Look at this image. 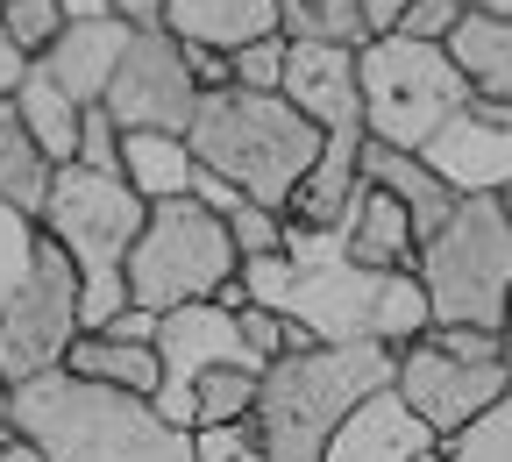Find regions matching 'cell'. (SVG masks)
I'll use <instances>...</instances> for the list:
<instances>
[{
	"label": "cell",
	"mask_w": 512,
	"mask_h": 462,
	"mask_svg": "<svg viewBox=\"0 0 512 462\" xmlns=\"http://www.w3.org/2000/svg\"><path fill=\"white\" fill-rule=\"evenodd\" d=\"M192 462H271L264 434H256V413L228 420V427H192Z\"/></svg>",
	"instance_id": "4dcf8cb0"
},
{
	"label": "cell",
	"mask_w": 512,
	"mask_h": 462,
	"mask_svg": "<svg viewBox=\"0 0 512 462\" xmlns=\"http://www.w3.org/2000/svg\"><path fill=\"white\" fill-rule=\"evenodd\" d=\"M15 114H22V128H29V143L50 157V164H72L79 157V121H86V107H72L36 64H29V79L15 86Z\"/></svg>",
	"instance_id": "d4e9b609"
},
{
	"label": "cell",
	"mask_w": 512,
	"mask_h": 462,
	"mask_svg": "<svg viewBox=\"0 0 512 462\" xmlns=\"http://www.w3.org/2000/svg\"><path fill=\"white\" fill-rule=\"evenodd\" d=\"M185 64H192V86H200V93L235 86V72H228V50H192V43H185Z\"/></svg>",
	"instance_id": "d590c367"
},
{
	"label": "cell",
	"mask_w": 512,
	"mask_h": 462,
	"mask_svg": "<svg viewBox=\"0 0 512 462\" xmlns=\"http://www.w3.org/2000/svg\"><path fill=\"white\" fill-rule=\"evenodd\" d=\"M320 136L335 128H363V79H356V50L342 43H292L285 50V86H278Z\"/></svg>",
	"instance_id": "5bb4252c"
},
{
	"label": "cell",
	"mask_w": 512,
	"mask_h": 462,
	"mask_svg": "<svg viewBox=\"0 0 512 462\" xmlns=\"http://www.w3.org/2000/svg\"><path fill=\"white\" fill-rule=\"evenodd\" d=\"M128 29L121 15H100V22H64V36L36 57V72L72 100V107H100L107 100V86H114V64H121V50H128Z\"/></svg>",
	"instance_id": "9a60e30c"
},
{
	"label": "cell",
	"mask_w": 512,
	"mask_h": 462,
	"mask_svg": "<svg viewBox=\"0 0 512 462\" xmlns=\"http://www.w3.org/2000/svg\"><path fill=\"white\" fill-rule=\"evenodd\" d=\"M242 292L249 306H271L292 327H306L313 342H377V349H406L427 335V292L413 271H363L349 263L335 228H292L278 256L242 263Z\"/></svg>",
	"instance_id": "6da1fadb"
},
{
	"label": "cell",
	"mask_w": 512,
	"mask_h": 462,
	"mask_svg": "<svg viewBox=\"0 0 512 462\" xmlns=\"http://www.w3.org/2000/svg\"><path fill=\"white\" fill-rule=\"evenodd\" d=\"M285 43H342L356 50L370 36V0H278Z\"/></svg>",
	"instance_id": "484cf974"
},
{
	"label": "cell",
	"mask_w": 512,
	"mask_h": 462,
	"mask_svg": "<svg viewBox=\"0 0 512 462\" xmlns=\"http://www.w3.org/2000/svg\"><path fill=\"white\" fill-rule=\"evenodd\" d=\"M498 207H505V221H512V185H505V192H498Z\"/></svg>",
	"instance_id": "7dc6e473"
},
{
	"label": "cell",
	"mask_w": 512,
	"mask_h": 462,
	"mask_svg": "<svg viewBox=\"0 0 512 462\" xmlns=\"http://www.w3.org/2000/svg\"><path fill=\"white\" fill-rule=\"evenodd\" d=\"M470 15H491V22H512V0H463Z\"/></svg>",
	"instance_id": "7bdbcfd3"
},
{
	"label": "cell",
	"mask_w": 512,
	"mask_h": 462,
	"mask_svg": "<svg viewBox=\"0 0 512 462\" xmlns=\"http://www.w3.org/2000/svg\"><path fill=\"white\" fill-rule=\"evenodd\" d=\"M448 462H512V384L498 391V406H484L456 441H441Z\"/></svg>",
	"instance_id": "83f0119b"
},
{
	"label": "cell",
	"mask_w": 512,
	"mask_h": 462,
	"mask_svg": "<svg viewBox=\"0 0 512 462\" xmlns=\"http://www.w3.org/2000/svg\"><path fill=\"white\" fill-rule=\"evenodd\" d=\"M50 157L29 143V128L15 114V100H0V207H15V214H43V192H50Z\"/></svg>",
	"instance_id": "cb8c5ba5"
},
{
	"label": "cell",
	"mask_w": 512,
	"mask_h": 462,
	"mask_svg": "<svg viewBox=\"0 0 512 462\" xmlns=\"http://www.w3.org/2000/svg\"><path fill=\"white\" fill-rule=\"evenodd\" d=\"M363 178L377 185V192H392V200L413 214V235L427 242L448 214H456V192H448L434 171H427V157H413V150H392V143H363Z\"/></svg>",
	"instance_id": "ffe728a7"
},
{
	"label": "cell",
	"mask_w": 512,
	"mask_h": 462,
	"mask_svg": "<svg viewBox=\"0 0 512 462\" xmlns=\"http://www.w3.org/2000/svg\"><path fill=\"white\" fill-rule=\"evenodd\" d=\"M86 335V313H79V271L43 228H36V263L29 278L15 285V299L0 306V384H29L64 370L72 342Z\"/></svg>",
	"instance_id": "30bf717a"
},
{
	"label": "cell",
	"mask_w": 512,
	"mask_h": 462,
	"mask_svg": "<svg viewBox=\"0 0 512 462\" xmlns=\"http://www.w3.org/2000/svg\"><path fill=\"white\" fill-rule=\"evenodd\" d=\"M413 278L427 292V320L434 327H484L498 335L505 306H512V221L498 200H456L427 242Z\"/></svg>",
	"instance_id": "8992f818"
},
{
	"label": "cell",
	"mask_w": 512,
	"mask_h": 462,
	"mask_svg": "<svg viewBox=\"0 0 512 462\" xmlns=\"http://www.w3.org/2000/svg\"><path fill=\"white\" fill-rule=\"evenodd\" d=\"M456 22H463V0H406L399 22H392V36H413V43H441L448 50Z\"/></svg>",
	"instance_id": "836d02e7"
},
{
	"label": "cell",
	"mask_w": 512,
	"mask_h": 462,
	"mask_svg": "<svg viewBox=\"0 0 512 462\" xmlns=\"http://www.w3.org/2000/svg\"><path fill=\"white\" fill-rule=\"evenodd\" d=\"M0 462H43V455H36V448H29V441L8 427V441H0Z\"/></svg>",
	"instance_id": "b9f144b4"
},
{
	"label": "cell",
	"mask_w": 512,
	"mask_h": 462,
	"mask_svg": "<svg viewBox=\"0 0 512 462\" xmlns=\"http://www.w3.org/2000/svg\"><path fill=\"white\" fill-rule=\"evenodd\" d=\"M356 79H363V136L413 157L477 100L441 43H413L392 29L356 43Z\"/></svg>",
	"instance_id": "52a82bcc"
},
{
	"label": "cell",
	"mask_w": 512,
	"mask_h": 462,
	"mask_svg": "<svg viewBox=\"0 0 512 462\" xmlns=\"http://www.w3.org/2000/svg\"><path fill=\"white\" fill-rule=\"evenodd\" d=\"M8 406H15V391L0 384V441H8Z\"/></svg>",
	"instance_id": "ee69618b"
},
{
	"label": "cell",
	"mask_w": 512,
	"mask_h": 462,
	"mask_svg": "<svg viewBox=\"0 0 512 462\" xmlns=\"http://www.w3.org/2000/svg\"><path fill=\"white\" fill-rule=\"evenodd\" d=\"M505 384H512L505 342L484 327H427L392 356V391L434 427V441H456L484 406H498Z\"/></svg>",
	"instance_id": "9c48e42d"
},
{
	"label": "cell",
	"mask_w": 512,
	"mask_h": 462,
	"mask_svg": "<svg viewBox=\"0 0 512 462\" xmlns=\"http://www.w3.org/2000/svg\"><path fill=\"white\" fill-rule=\"evenodd\" d=\"M64 8V22H100V15H114V0H57Z\"/></svg>",
	"instance_id": "ab89813d"
},
{
	"label": "cell",
	"mask_w": 512,
	"mask_h": 462,
	"mask_svg": "<svg viewBox=\"0 0 512 462\" xmlns=\"http://www.w3.org/2000/svg\"><path fill=\"white\" fill-rule=\"evenodd\" d=\"M448 64L463 72V86L477 100L512 107V22H491V15H470L463 8L456 36H448Z\"/></svg>",
	"instance_id": "603a6c76"
},
{
	"label": "cell",
	"mask_w": 512,
	"mask_h": 462,
	"mask_svg": "<svg viewBox=\"0 0 512 462\" xmlns=\"http://www.w3.org/2000/svg\"><path fill=\"white\" fill-rule=\"evenodd\" d=\"M392 391V349L377 342H313L285 349L256 377V434L271 462H320L342 420L370 399Z\"/></svg>",
	"instance_id": "3957f363"
},
{
	"label": "cell",
	"mask_w": 512,
	"mask_h": 462,
	"mask_svg": "<svg viewBox=\"0 0 512 462\" xmlns=\"http://www.w3.org/2000/svg\"><path fill=\"white\" fill-rule=\"evenodd\" d=\"M121 178L136 185V200H143V207L192 200L200 157H192V143H185V136H150V128H121Z\"/></svg>",
	"instance_id": "7402d4cb"
},
{
	"label": "cell",
	"mask_w": 512,
	"mask_h": 462,
	"mask_svg": "<svg viewBox=\"0 0 512 462\" xmlns=\"http://www.w3.org/2000/svg\"><path fill=\"white\" fill-rule=\"evenodd\" d=\"M242 278V256H235V235L214 207L200 200H164L150 207L136 249H128V306H150L157 320L178 313V306H200L214 299L221 285Z\"/></svg>",
	"instance_id": "ba28073f"
},
{
	"label": "cell",
	"mask_w": 512,
	"mask_h": 462,
	"mask_svg": "<svg viewBox=\"0 0 512 462\" xmlns=\"http://www.w3.org/2000/svg\"><path fill=\"white\" fill-rule=\"evenodd\" d=\"M157 363H164L157 413H164L171 427H185V420H192V384H200L214 363H249V349H242V335H235V313L214 306V299H200V306H178V313L157 320ZM249 370H256V363H249ZM185 434H192V427H185Z\"/></svg>",
	"instance_id": "7c38bea8"
},
{
	"label": "cell",
	"mask_w": 512,
	"mask_h": 462,
	"mask_svg": "<svg viewBox=\"0 0 512 462\" xmlns=\"http://www.w3.org/2000/svg\"><path fill=\"white\" fill-rule=\"evenodd\" d=\"M420 462H448V448H441V441H434V448H427V455H420Z\"/></svg>",
	"instance_id": "bcb514c9"
},
{
	"label": "cell",
	"mask_w": 512,
	"mask_h": 462,
	"mask_svg": "<svg viewBox=\"0 0 512 462\" xmlns=\"http://www.w3.org/2000/svg\"><path fill=\"white\" fill-rule=\"evenodd\" d=\"M64 370L86 377V384H107V391H128V399H157L164 391V363H157V342H121L107 327H86L64 356Z\"/></svg>",
	"instance_id": "44dd1931"
},
{
	"label": "cell",
	"mask_w": 512,
	"mask_h": 462,
	"mask_svg": "<svg viewBox=\"0 0 512 462\" xmlns=\"http://www.w3.org/2000/svg\"><path fill=\"white\" fill-rule=\"evenodd\" d=\"M143 221H150V207L136 200L128 178H107V171H86V164H57L50 171L36 228L72 256L86 327H107L128 306V249H136Z\"/></svg>",
	"instance_id": "5b68a950"
},
{
	"label": "cell",
	"mask_w": 512,
	"mask_h": 462,
	"mask_svg": "<svg viewBox=\"0 0 512 462\" xmlns=\"http://www.w3.org/2000/svg\"><path fill=\"white\" fill-rule=\"evenodd\" d=\"M399 8H406V0H370V36L392 29V22H399Z\"/></svg>",
	"instance_id": "60d3db41"
},
{
	"label": "cell",
	"mask_w": 512,
	"mask_h": 462,
	"mask_svg": "<svg viewBox=\"0 0 512 462\" xmlns=\"http://www.w3.org/2000/svg\"><path fill=\"white\" fill-rule=\"evenodd\" d=\"M285 36H256V43H242L235 57H228V72H235V86L242 93H278L285 86Z\"/></svg>",
	"instance_id": "1f68e13d"
},
{
	"label": "cell",
	"mask_w": 512,
	"mask_h": 462,
	"mask_svg": "<svg viewBox=\"0 0 512 462\" xmlns=\"http://www.w3.org/2000/svg\"><path fill=\"white\" fill-rule=\"evenodd\" d=\"M8 427L43 462H192V434L157 413V399L86 384L72 370H50L15 384Z\"/></svg>",
	"instance_id": "7a4b0ae2"
},
{
	"label": "cell",
	"mask_w": 512,
	"mask_h": 462,
	"mask_svg": "<svg viewBox=\"0 0 512 462\" xmlns=\"http://www.w3.org/2000/svg\"><path fill=\"white\" fill-rule=\"evenodd\" d=\"M72 164L121 178V121H114L107 107H86V121H79V157H72Z\"/></svg>",
	"instance_id": "e575fe53"
},
{
	"label": "cell",
	"mask_w": 512,
	"mask_h": 462,
	"mask_svg": "<svg viewBox=\"0 0 512 462\" xmlns=\"http://www.w3.org/2000/svg\"><path fill=\"white\" fill-rule=\"evenodd\" d=\"M114 15H121L128 29H157V22H164V0H114Z\"/></svg>",
	"instance_id": "f35d334b"
},
{
	"label": "cell",
	"mask_w": 512,
	"mask_h": 462,
	"mask_svg": "<svg viewBox=\"0 0 512 462\" xmlns=\"http://www.w3.org/2000/svg\"><path fill=\"white\" fill-rule=\"evenodd\" d=\"M0 29L22 57H43L57 36H64V8L57 0H0Z\"/></svg>",
	"instance_id": "f1b7e54d"
},
{
	"label": "cell",
	"mask_w": 512,
	"mask_h": 462,
	"mask_svg": "<svg viewBox=\"0 0 512 462\" xmlns=\"http://www.w3.org/2000/svg\"><path fill=\"white\" fill-rule=\"evenodd\" d=\"M342 249H349V263H363V271H413L420 263V235H413V214L392 200V192H377L370 178H363V192H356V207L342 214Z\"/></svg>",
	"instance_id": "ac0fdd59"
},
{
	"label": "cell",
	"mask_w": 512,
	"mask_h": 462,
	"mask_svg": "<svg viewBox=\"0 0 512 462\" xmlns=\"http://www.w3.org/2000/svg\"><path fill=\"white\" fill-rule=\"evenodd\" d=\"M185 143H192V157H200L214 178H228L249 207H278L285 214L299 178L320 157V128L285 93L221 86V93H200V114H192Z\"/></svg>",
	"instance_id": "277c9868"
},
{
	"label": "cell",
	"mask_w": 512,
	"mask_h": 462,
	"mask_svg": "<svg viewBox=\"0 0 512 462\" xmlns=\"http://www.w3.org/2000/svg\"><path fill=\"white\" fill-rule=\"evenodd\" d=\"M420 157L456 200H498V192L512 185V107L470 100Z\"/></svg>",
	"instance_id": "4fadbf2b"
},
{
	"label": "cell",
	"mask_w": 512,
	"mask_h": 462,
	"mask_svg": "<svg viewBox=\"0 0 512 462\" xmlns=\"http://www.w3.org/2000/svg\"><path fill=\"white\" fill-rule=\"evenodd\" d=\"M29 263H36V221L15 214V207H0V306L15 299V285L29 278Z\"/></svg>",
	"instance_id": "d6a6232c"
},
{
	"label": "cell",
	"mask_w": 512,
	"mask_h": 462,
	"mask_svg": "<svg viewBox=\"0 0 512 462\" xmlns=\"http://www.w3.org/2000/svg\"><path fill=\"white\" fill-rule=\"evenodd\" d=\"M107 335H121V342H157V313H150V306H121V313L107 320Z\"/></svg>",
	"instance_id": "8d00e7d4"
},
{
	"label": "cell",
	"mask_w": 512,
	"mask_h": 462,
	"mask_svg": "<svg viewBox=\"0 0 512 462\" xmlns=\"http://www.w3.org/2000/svg\"><path fill=\"white\" fill-rule=\"evenodd\" d=\"M121 128H150V136H185L200 114V86H192L185 43L171 29H136L114 64V86L100 100Z\"/></svg>",
	"instance_id": "8fae6325"
},
{
	"label": "cell",
	"mask_w": 512,
	"mask_h": 462,
	"mask_svg": "<svg viewBox=\"0 0 512 462\" xmlns=\"http://www.w3.org/2000/svg\"><path fill=\"white\" fill-rule=\"evenodd\" d=\"M228 235H235V256L256 263V256H278V249L292 242V221H285L278 207H249V200H242V207L228 214Z\"/></svg>",
	"instance_id": "f546056e"
},
{
	"label": "cell",
	"mask_w": 512,
	"mask_h": 462,
	"mask_svg": "<svg viewBox=\"0 0 512 462\" xmlns=\"http://www.w3.org/2000/svg\"><path fill=\"white\" fill-rule=\"evenodd\" d=\"M498 342H505V363H512V306H505V327H498Z\"/></svg>",
	"instance_id": "f6af8a7d"
},
{
	"label": "cell",
	"mask_w": 512,
	"mask_h": 462,
	"mask_svg": "<svg viewBox=\"0 0 512 462\" xmlns=\"http://www.w3.org/2000/svg\"><path fill=\"white\" fill-rule=\"evenodd\" d=\"M157 29H171L192 50H228V57L242 43H256V36H285L278 29V0H164Z\"/></svg>",
	"instance_id": "d6986e66"
},
{
	"label": "cell",
	"mask_w": 512,
	"mask_h": 462,
	"mask_svg": "<svg viewBox=\"0 0 512 462\" xmlns=\"http://www.w3.org/2000/svg\"><path fill=\"white\" fill-rule=\"evenodd\" d=\"M29 64H36V57H22V50L8 43V29H0V100H15V86L29 79Z\"/></svg>",
	"instance_id": "74e56055"
},
{
	"label": "cell",
	"mask_w": 512,
	"mask_h": 462,
	"mask_svg": "<svg viewBox=\"0 0 512 462\" xmlns=\"http://www.w3.org/2000/svg\"><path fill=\"white\" fill-rule=\"evenodd\" d=\"M363 143H370L363 128H335V136H320V157L299 178L292 207H285L292 228H342V214L356 207V192H363Z\"/></svg>",
	"instance_id": "e0dca14e"
},
{
	"label": "cell",
	"mask_w": 512,
	"mask_h": 462,
	"mask_svg": "<svg viewBox=\"0 0 512 462\" xmlns=\"http://www.w3.org/2000/svg\"><path fill=\"white\" fill-rule=\"evenodd\" d=\"M256 377L249 363H214L200 384H192V420L185 427H228V420H249L256 413Z\"/></svg>",
	"instance_id": "4316f807"
},
{
	"label": "cell",
	"mask_w": 512,
	"mask_h": 462,
	"mask_svg": "<svg viewBox=\"0 0 512 462\" xmlns=\"http://www.w3.org/2000/svg\"><path fill=\"white\" fill-rule=\"evenodd\" d=\"M434 448V427L399 399V391H370V399L342 420L320 462H420Z\"/></svg>",
	"instance_id": "2e32d148"
}]
</instances>
